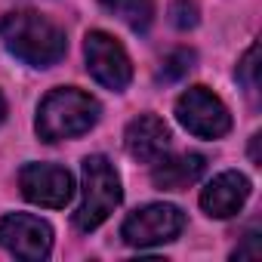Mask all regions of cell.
Segmentation results:
<instances>
[{
    "label": "cell",
    "instance_id": "cell-1",
    "mask_svg": "<svg viewBox=\"0 0 262 262\" xmlns=\"http://www.w3.org/2000/svg\"><path fill=\"white\" fill-rule=\"evenodd\" d=\"M0 40H4V47L16 59H22L25 65H34V68L56 65L68 50L65 31L34 10L10 13L0 19Z\"/></svg>",
    "mask_w": 262,
    "mask_h": 262
},
{
    "label": "cell",
    "instance_id": "cell-2",
    "mask_svg": "<svg viewBox=\"0 0 262 262\" xmlns=\"http://www.w3.org/2000/svg\"><path fill=\"white\" fill-rule=\"evenodd\" d=\"M99 111L102 108L90 93L77 86H59L47 93V99L37 108V136L43 142H62V139L83 136L90 126H96Z\"/></svg>",
    "mask_w": 262,
    "mask_h": 262
},
{
    "label": "cell",
    "instance_id": "cell-3",
    "mask_svg": "<svg viewBox=\"0 0 262 262\" xmlns=\"http://www.w3.org/2000/svg\"><path fill=\"white\" fill-rule=\"evenodd\" d=\"M120 198H123V191H120V179H117L111 161L102 155H90L83 161V201L74 213V225L80 231L99 228L117 210Z\"/></svg>",
    "mask_w": 262,
    "mask_h": 262
},
{
    "label": "cell",
    "instance_id": "cell-4",
    "mask_svg": "<svg viewBox=\"0 0 262 262\" xmlns=\"http://www.w3.org/2000/svg\"><path fill=\"white\" fill-rule=\"evenodd\" d=\"M176 117L191 136H201V139H219L231 129V114L225 102L207 86L185 90L176 102Z\"/></svg>",
    "mask_w": 262,
    "mask_h": 262
},
{
    "label": "cell",
    "instance_id": "cell-5",
    "mask_svg": "<svg viewBox=\"0 0 262 262\" xmlns=\"http://www.w3.org/2000/svg\"><path fill=\"white\" fill-rule=\"evenodd\" d=\"M185 228V216L173 204H148L136 213H129L120 225V237L129 247H155L173 241Z\"/></svg>",
    "mask_w": 262,
    "mask_h": 262
},
{
    "label": "cell",
    "instance_id": "cell-6",
    "mask_svg": "<svg viewBox=\"0 0 262 262\" xmlns=\"http://www.w3.org/2000/svg\"><path fill=\"white\" fill-rule=\"evenodd\" d=\"M83 53H86V68H90V74H93L102 86H108V90H114V93H120V90L129 86V80H133V65H129L126 50H123L111 34H105V31H90V34H86V43H83Z\"/></svg>",
    "mask_w": 262,
    "mask_h": 262
},
{
    "label": "cell",
    "instance_id": "cell-7",
    "mask_svg": "<svg viewBox=\"0 0 262 262\" xmlns=\"http://www.w3.org/2000/svg\"><path fill=\"white\" fill-rule=\"evenodd\" d=\"M0 247L25 262L47 259L53 250V228L37 216L10 213L0 219Z\"/></svg>",
    "mask_w": 262,
    "mask_h": 262
},
{
    "label": "cell",
    "instance_id": "cell-8",
    "mask_svg": "<svg viewBox=\"0 0 262 262\" xmlns=\"http://www.w3.org/2000/svg\"><path fill=\"white\" fill-rule=\"evenodd\" d=\"M19 185H22V194L31 204L50 207V210L65 207L74 194L71 173L65 167H56V164H28V167H22Z\"/></svg>",
    "mask_w": 262,
    "mask_h": 262
},
{
    "label": "cell",
    "instance_id": "cell-9",
    "mask_svg": "<svg viewBox=\"0 0 262 262\" xmlns=\"http://www.w3.org/2000/svg\"><path fill=\"white\" fill-rule=\"evenodd\" d=\"M123 145H126V155L133 158V161L155 164L170 148V129H167V123L161 117L139 114L136 120H129L126 133H123Z\"/></svg>",
    "mask_w": 262,
    "mask_h": 262
},
{
    "label": "cell",
    "instance_id": "cell-10",
    "mask_svg": "<svg viewBox=\"0 0 262 262\" xmlns=\"http://www.w3.org/2000/svg\"><path fill=\"white\" fill-rule=\"evenodd\" d=\"M247 198H250V179L237 170H225L201 191V207L207 210V216L228 219L247 204Z\"/></svg>",
    "mask_w": 262,
    "mask_h": 262
},
{
    "label": "cell",
    "instance_id": "cell-11",
    "mask_svg": "<svg viewBox=\"0 0 262 262\" xmlns=\"http://www.w3.org/2000/svg\"><path fill=\"white\" fill-rule=\"evenodd\" d=\"M207 170L204 155L185 151V155H173V158H158L155 170H151V182L161 191H182L188 185H194Z\"/></svg>",
    "mask_w": 262,
    "mask_h": 262
},
{
    "label": "cell",
    "instance_id": "cell-12",
    "mask_svg": "<svg viewBox=\"0 0 262 262\" xmlns=\"http://www.w3.org/2000/svg\"><path fill=\"white\" fill-rule=\"evenodd\" d=\"M99 4L108 13H114L120 22H126L133 31H148L151 16H155L151 0H99Z\"/></svg>",
    "mask_w": 262,
    "mask_h": 262
},
{
    "label": "cell",
    "instance_id": "cell-13",
    "mask_svg": "<svg viewBox=\"0 0 262 262\" xmlns=\"http://www.w3.org/2000/svg\"><path fill=\"white\" fill-rule=\"evenodd\" d=\"M191 68H194V50H185V47H182V50H173V53L164 59L158 77L170 83V80H179L182 74H188Z\"/></svg>",
    "mask_w": 262,
    "mask_h": 262
},
{
    "label": "cell",
    "instance_id": "cell-14",
    "mask_svg": "<svg viewBox=\"0 0 262 262\" xmlns=\"http://www.w3.org/2000/svg\"><path fill=\"white\" fill-rule=\"evenodd\" d=\"M259 47L253 43L250 50H247V56L241 59V65H237V80L250 90V93H256V86H259Z\"/></svg>",
    "mask_w": 262,
    "mask_h": 262
},
{
    "label": "cell",
    "instance_id": "cell-15",
    "mask_svg": "<svg viewBox=\"0 0 262 262\" xmlns=\"http://www.w3.org/2000/svg\"><path fill=\"white\" fill-rule=\"evenodd\" d=\"M170 16H173V25L182 28V31L198 25V7L191 4V0H176V4L170 7Z\"/></svg>",
    "mask_w": 262,
    "mask_h": 262
},
{
    "label": "cell",
    "instance_id": "cell-16",
    "mask_svg": "<svg viewBox=\"0 0 262 262\" xmlns=\"http://www.w3.org/2000/svg\"><path fill=\"white\" fill-rule=\"evenodd\" d=\"M244 256H250V259L259 256V234H256V231H250V234L244 237V247L234 250V259H244Z\"/></svg>",
    "mask_w": 262,
    "mask_h": 262
},
{
    "label": "cell",
    "instance_id": "cell-17",
    "mask_svg": "<svg viewBox=\"0 0 262 262\" xmlns=\"http://www.w3.org/2000/svg\"><path fill=\"white\" fill-rule=\"evenodd\" d=\"M250 155H253V161H259V136H253V145H250Z\"/></svg>",
    "mask_w": 262,
    "mask_h": 262
},
{
    "label": "cell",
    "instance_id": "cell-18",
    "mask_svg": "<svg viewBox=\"0 0 262 262\" xmlns=\"http://www.w3.org/2000/svg\"><path fill=\"white\" fill-rule=\"evenodd\" d=\"M4 117H7V102H4V96H0V123H4Z\"/></svg>",
    "mask_w": 262,
    "mask_h": 262
}]
</instances>
